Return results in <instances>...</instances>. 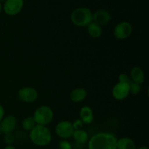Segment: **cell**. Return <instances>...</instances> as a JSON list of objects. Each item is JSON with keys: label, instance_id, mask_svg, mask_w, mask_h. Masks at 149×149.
I'll return each instance as SVG.
<instances>
[{"label": "cell", "instance_id": "1", "mask_svg": "<svg viewBox=\"0 0 149 149\" xmlns=\"http://www.w3.org/2000/svg\"><path fill=\"white\" fill-rule=\"evenodd\" d=\"M117 139L111 133L100 132L95 134L88 143V149H117Z\"/></svg>", "mask_w": 149, "mask_h": 149}, {"label": "cell", "instance_id": "2", "mask_svg": "<svg viewBox=\"0 0 149 149\" xmlns=\"http://www.w3.org/2000/svg\"><path fill=\"white\" fill-rule=\"evenodd\" d=\"M29 137L32 143L36 145L45 146L52 140V134L46 126L36 124L30 131Z\"/></svg>", "mask_w": 149, "mask_h": 149}, {"label": "cell", "instance_id": "3", "mask_svg": "<svg viewBox=\"0 0 149 149\" xmlns=\"http://www.w3.org/2000/svg\"><path fill=\"white\" fill-rule=\"evenodd\" d=\"M71 20L77 26L84 27L93 22V13L87 7H79L75 9L71 15Z\"/></svg>", "mask_w": 149, "mask_h": 149}, {"label": "cell", "instance_id": "4", "mask_svg": "<svg viewBox=\"0 0 149 149\" xmlns=\"http://www.w3.org/2000/svg\"><path fill=\"white\" fill-rule=\"evenodd\" d=\"M53 111L48 106H41L35 110L33 118L36 124L46 126L53 119Z\"/></svg>", "mask_w": 149, "mask_h": 149}, {"label": "cell", "instance_id": "5", "mask_svg": "<svg viewBox=\"0 0 149 149\" xmlns=\"http://www.w3.org/2000/svg\"><path fill=\"white\" fill-rule=\"evenodd\" d=\"M72 123L68 121H60L55 127V132L61 138H69L72 137L74 131Z\"/></svg>", "mask_w": 149, "mask_h": 149}, {"label": "cell", "instance_id": "6", "mask_svg": "<svg viewBox=\"0 0 149 149\" xmlns=\"http://www.w3.org/2000/svg\"><path fill=\"white\" fill-rule=\"evenodd\" d=\"M132 32V25L128 22H121L118 23L113 31L115 37L118 39H125L129 37Z\"/></svg>", "mask_w": 149, "mask_h": 149}, {"label": "cell", "instance_id": "7", "mask_svg": "<svg viewBox=\"0 0 149 149\" xmlns=\"http://www.w3.org/2000/svg\"><path fill=\"white\" fill-rule=\"evenodd\" d=\"M23 0H6L4 5V10L9 15H15L22 10Z\"/></svg>", "mask_w": 149, "mask_h": 149}, {"label": "cell", "instance_id": "8", "mask_svg": "<svg viewBox=\"0 0 149 149\" xmlns=\"http://www.w3.org/2000/svg\"><path fill=\"white\" fill-rule=\"evenodd\" d=\"M130 93L129 83L119 82L112 89V95L117 100H123Z\"/></svg>", "mask_w": 149, "mask_h": 149}, {"label": "cell", "instance_id": "9", "mask_svg": "<svg viewBox=\"0 0 149 149\" xmlns=\"http://www.w3.org/2000/svg\"><path fill=\"white\" fill-rule=\"evenodd\" d=\"M17 96L23 102H33L38 98V92L32 87H24L18 91Z\"/></svg>", "mask_w": 149, "mask_h": 149}, {"label": "cell", "instance_id": "10", "mask_svg": "<svg viewBox=\"0 0 149 149\" xmlns=\"http://www.w3.org/2000/svg\"><path fill=\"white\" fill-rule=\"evenodd\" d=\"M17 124V120L14 115H9L3 118L0 122L1 131L4 134L12 133L15 130Z\"/></svg>", "mask_w": 149, "mask_h": 149}, {"label": "cell", "instance_id": "11", "mask_svg": "<svg viewBox=\"0 0 149 149\" xmlns=\"http://www.w3.org/2000/svg\"><path fill=\"white\" fill-rule=\"evenodd\" d=\"M110 20V14L105 10H99L93 14V21L100 26L107 24L109 23Z\"/></svg>", "mask_w": 149, "mask_h": 149}, {"label": "cell", "instance_id": "12", "mask_svg": "<svg viewBox=\"0 0 149 149\" xmlns=\"http://www.w3.org/2000/svg\"><path fill=\"white\" fill-rule=\"evenodd\" d=\"M80 120L83 122V124H91L94 119L93 110L90 107L84 106L81 108L79 112Z\"/></svg>", "mask_w": 149, "mask_h": 149}, {"label": "cell", "instance_id": "13", "mask_svg": "<svg viewBox=\"0 0 149 149\" xmlns=\"http://www.w3.org/2000/svg\"><path fill=\"white\" fill-rule=\"evenodd\" d=\"M130 77L132 81L140 85L143 83L145 80V74L143 70L139 67H135L131 70Z\"/></svg>", "mask_w": 149, "mask_h": 149}, {"label": "cell", "instance_id": "14", "mask_svg": "<svg viewBox=\"0 0 149 149\" xmlns=\"http://www.w3.org/2000/svg\"><path fill=\"white\" fill-rule=\"evenodd\" d=\"M117 149H136V145L135 142L129 137H122L117 140L116 144Z\"/></svg>", "mask_w": 149, "mask_h": 149}, {"label": "cell", "instance_id": "15", "mask_svg": "<svg viewBox=\"0 0 149 149\" xmlns=\"http://www.w3.org/2000/svg\"><path fill=\"white\" fill-rule=\"evenodd\" d=\"M87 96V91L81 88H77L73 90L70 94L71 99L74 102H80Z\"/></svg>", "mask_w": 149, "mask_h": 149}, {"label": "cell", "instance_id": "16", "mask_svg": "<svg viewBox=\"0 0 149 149\" xmlns=\"http://www.w3.org/2000/svg\"><path fill=\"white\" fill-rule=\"evenodd\" d=\"M87 32L90 37L93 38H97L102 35L103 29H102L101 26L97 24L95 22H91L87 26Z\"/></svg>", "mask_w": 149, "mask_h": 149}, {"label": "cell", "instance_id": "17", "mask_svg": "<svg viewBox=\"0 0 149 149\" xmlns=\"http://www.w3.org/2000/svg\"><path fill=\"white\" fill-rule=\"evenodd\" d=\"M72 137L78 143H84L88 140V134L82 129L74 130Z\"/></svg>", "mask_w": 149, "mask_h": 149}, {"label": "cell", "instance_id": "18", "mask_svg": "<svg viewBox=\"0 0 149 149\" xmlns=\"http://www.w3.org/2000/svg\"><path fill=\"white\" fill-rule=\"evenodd\" d=\"M36 125L33 116H29L25 118L22 123L23 128L26 131H31Z\"/></svg>", "mask_w": 149, "mask_h": 149}, {"label": "cell", "instance_id": "19", "mask_svg": "<svg viewBox=\"0 0 149 149\" xmlns=\"http://www.w3.org/2000/svg\"><path fill=\"white\" fill-rule=\"evenodd\" d=\"M130 86V93H131L133 95H136L139 93L141 91V86L138 83H135V82L132 81V80L129 83Z\"/></svg>", "mask_w": 149, "mask_h": 149}, {"label": "cell", "instance_id": "20", "mask_svg": "<svg viewBox=\"0 0 149 149\" xmlns=\"http://www.w3.org/2000/svg\"><path fill=\"white\" fill-rule=\"evenodd\" d=\"M14 135H13L12 133H7V134H4V141L7 145H12L14 142Z\"/></svg>", "mask_w": 149, "mask_h": 149}, {"label": "cell", "instance_id": "21", "mask_svg": "<svg viewBox=\"0 0 149 149\" xmlns=\"http://www.w3.org/2000/svg\"><path fill=\"white\" fill-rule=\"evenodd\" d=\"M131 79L130 78L129 76L126 74H121L119 76V82H122V83H129L130 82Z\"/></svg>", "mask_w": 149, "mask_h": 149}, {"label": "cell", "instance_id": "22", "mask_svg": "<svg viewBox=\"0 0 149 149\" xmlns=\"http://www.w3.org/2000/svg\"><path fill=\"white\" fill-rule=\"evenodd\" d=\"M60 148L61 149H71V145L66 140H62L59 143Z\"/></svg>", "mask_w": 149, "mask_h": 149}, {"label": "cell", "instance_id": "23", "mask_svg": "<svg viewBox=\"0 0 149 149\" xmlns=\"http://www.w3.org/2000/svg\"><path fill=\"white\" fill-rule=\"evenodd\" d=\"M73 126H74V128L75 130L81 129V128L83 126V122L81 120H77V121L73 124Z\"/></svg>", "mask_w": 149, "mask_h": 149}, {"label": "cell", "instance_id": "24", "mask_svg": "<svg viewBox=\"0 0 149 149\" xmlns=\"http://www.w3.org/2000/svg\"><path fill=\"white\" fill-rule=\"evenodd\" d=\"M4 115V109L1 105H0V122L3 119Z\"/></svg>", "mask_w": 149, "mask_h": 149}, {"label": "cell", "instance_id": "25", "mask_svg": "<svg viewBox=\"0 0 149 149\" xmlns=\"http://www.w3.org/2000/svg\"><path fill=\"white\" fill-rule=\"evenodd\" d=\"M4 149H16L14 147V146L11 145H7L5 148H4Z\"/></svg>", "mask_w": 149, "mask_h": 149}, {"label": "cell", "instance_id": "26", "mask_svg": "<svg viewBox=\"0 0 149 149\" xmlns=\"http://www.w3.org/2000/svg\"><path fill=\"white\" fill-rule=\"evenodd\" d=\"M138 149H148V148L147 147H145V146H143V147H141V148H138Z\"/></svg>", "mask_w": 149, "mask_h": 149}, {"label": "cell", "instance_id": "27", "mask_svg": "<svg viewBox=\"0 0 149 149\" xmlns=\"http://www.w3.org/2000/svg\"><path fill=\"white\" fill-rule=\"evenodd\" d=\"M1 3H0V13H1Z\"/></svg>", "mask_w": 149, "mask_h": 149}, {"label": "cell", "instance_id": "28", "mask_svg": "<svg viewBox=\"0 0 149 149\" xmlns=\"http://www.w3.org/2000/svg\"><path fill=\"white\" fill-rule=\"evenodd\" d=\"M1 127H0V134H1Z\"/></svg>", "mask_w": 149, "mask_h": 149}, {"label": "cell", "instance_id": "29", "mask_svg": "<svg viewBox=\"0 0 149 149\" xmlns=\"http://www.w3.org/2000/svg\"><path fill=\"white\" fill-rule=\"evenodd\" d=\"M0 1H6V0H0Z\"/></svg>", "mask_w": 149, "mask_h": 149}, {"label": "cell", "instance_id": "30", "mask_svg": "<svg viewBox=\"0 0 149 149\" xmlns=\"http://www.w3.org/2000/svg\"><path fill=\"white\" fill-rule=\"evenodd\" d=\"M58 149H61V148H58Z\"/></svg>", "mask_w": 149, "mask_h": 149}]
</instances>
